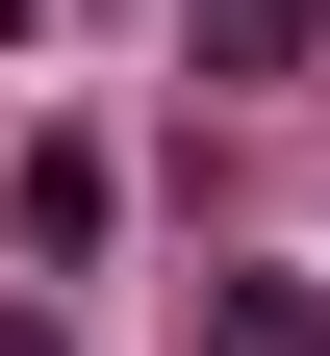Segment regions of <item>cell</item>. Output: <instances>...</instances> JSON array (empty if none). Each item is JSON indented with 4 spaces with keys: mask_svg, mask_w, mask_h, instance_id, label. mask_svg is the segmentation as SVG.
Segmentation results:
<instances>
[{
    "mask_svg": "<svg viewBox=\"0 0 330 356\" xmlns=\"http://www.w3.org/2000/svg\"><path fill=\"white\" fill-rule=\"evenodd\" d=\"M102 229H127V178H102V153H76V127H51V153H26V280H76V254H102Z\"/></svg>",
    "mask_w": 330,
    "mask_h": 356,
    "instance_id": "1",
    "label": "cell"
},
{
    "mask_svg": "<svg viewBox=\"0 0 330 356\" xmlns=\"http://www.w3.org/2000/svg\"><path fill=\"white\" fill-rule=\"evenodd\" d=\"M204 356H330V280H279V254H229V280H204Z\"/></svg>",
    "mask_w": 330,
    "mask_h": 356,
    "instance_id": "2",
    "label": "cell"
},
{
    "mask_svg": "<svg viewBox=\"0 0 330 356\" xmlns=\"http://www.w3.org/2000/svg\"><path fill=\"white\" fill-rule=\"evenodd\" d=\"M178 51H204V76H305V51H330V0H178Z\"/></svg>",
    "mask_w": 330,
    "mask_h": 356,
    "instance_id": "3",
    "label": "cell"
},
{
    "mask_svg": "<svg viewBox=\"0 0 330 356\" xmlns=\"http://www.w3.org/2000/svg\"><path fill=\"white\" fill-rule=\"evenodd\" d=\"M26 26H51V0H0V51H26Z\"/></svg>",
    "mask_w": 330,
    "mask_h": 356,
    "instance_id": "4",
    "label": "cell"
},
{
    "mask_svg": "<svg viewBox=\"0 0 330 356\" xmlns=\"http://www.w3.org/2000/svg\"><path fill=\"white\" fill-rule=\"evenodd\" d=\"M0 356H51V331H0Z\"/></svg>",
    "mask_w": 330,
    "mask_h": 356,
    "instance_id": "5",
    "label": "cell"
}]
</instances>
